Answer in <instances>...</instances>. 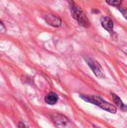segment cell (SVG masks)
Masks as SVG:
<instances>
[{"label":"cell","instance_id":"7a4b0ae2","mask_svg":"<svg viewBox=\"0 0 127 128\" xmlns=\"http://www.w3.org/2000/svg\"><path fill=\"white\" fill-rule=\"evenodd\" d=\"M70 10L71 14L73 17L82 26L84 27H88L90 26V22L85 15V12L82 10V9L75 3H73L70 5Z\"/></svg>","mask_w":127,"mask_h":128},{"label":"cell","instance_id":"8fae6325","mask_svg":"<svg viewBox=\"0 0 127 128\" xmlns=\"http://www.w3.org/2000/svg\"><path fill=\"white\" fill-rule=\"evenodd\" d=\"M121 49L122 50V51L127 56V45H124L123 46H121Z\"/></svg>","mask_w":127,"mask_h":128},{"label":"cell","instance_id":"30bf717a","mask_svg":"<svg viewBox=\"0 0 127 128\" xmlns=\"http://www.w3.org/2000/svg\"><path fill=\"white\" fill-rule=\"evenodd\" d=\"M120 11L121 12L122 15L127 20V8H120Z\"/></svg>","mask_w":127,"mask_h":128},{"label":"cell","instance_id":"ba28073f","mask_svg":"<svg viewBox=\"0 0 127 128\" xmlns=\"http://www.w3.org/2000/svg\"><path fill=\"white\" fill-rule=\"evenodd\" d=\"M112 94V98H113V100L115 104V105L117 106L118 108H119L121 111L126 112L127 111V106H126L124 102L121 100V99L116 94Z\"/></svg>","mask_w":127,"mask_h":128},{"label":"cell","instance_id":"7c38bea8","mask_svg":"<svg viewBox=\"0 0 127 128\" xmlns=\"http://www.w3.org/2000/svg\"><path fill=\"white\" fill-rule=\"evenodd\" d=\"M18 128H27L26 126L22 122H19L18 124Z\"/></svg>","mask_w":127,"mask_h":128},{"label":"cell","instance_id":"52a82bcc","mask_svg":"<svg viewBox=\"0 0 127 128\" xmlns=\"http://www.w3.org/2000/svg\"><path fill=\"white\" fill-rule=\"evenodd\" d=\"M58 96L57 94H55L54 92H50V93L47 94L46 96L45 97L46 103L49 105L55 104L58 102Z\"/></svg>","mask_w":127,"mask_h":128},{"label":"cell","instance_id":"5b68a950","mask_svg":"<svg viewBox=\"0 0 127 128\" xmlns=\"http://www.w3.org/2000/svg\"><path fill=\"white\" fill-rule=\"evenodd\" d=\"M44 19H45L46 22L49 26H52L54 27H59L61 25V19L58 16H57L52 14H46L45 15Z\"/></svg>","mask_w":127,"mask_h":128},{"label":"cell","instance_id":"277c9868","mask_svg":"<svg viewBox=\"0 0 127 128\" xmlns=\"http://www.w3.org/2000/svg\"><path fill=\"white\" fill-rule=\"evenodd\" d=\"M52 120L55 122V124L59 128H66L70 123L68 118H67L65 116H62L61 114L53 115L52 116Z\"/></svg>","mask_w":127,"mask_h":128},{"label":"cell","instance_id":"9c48e42d","mask_svg":"<svg viewBox=\"0 0 127 128\" xmlns=\"http://www.w3.org/2000/svg\"><path fill=\"white\" fill-rule=\"evenodd\" d=\"M106 3L109 4V5H112V6H119L121 3H122V1H120V0H107L106 1Z\"/></svg>","mask_w":127,"mask_h":128},{"label":"cell","instance_id":"6da1fadb","mask_svg":"<svg viewBox=\"0 0 127 128\" xmlns=\"http://www.w3.org/2000/svg\"><path fill=\"white\" fill-rule=\"evenodd\" d=\"M80 98L83 99L85 101L93 104L100 108H101L103 110H106L107 112H109L112 114H115L117 112V108L112 105V104L108 103L107 101L104 100L102 98L96 95H80Z\"/></svg>","mask_w":127,"mask_h":128},{"label":"cell","instance_id":"4fadbf2b","mask_svg":"<svg viewBox=\"0 0 127 128\" xmlns=\"http://www.w3.org/2000/svg\"><path fill=\"white\" fill-rule=\"evenodd\" d=\"M91 128H100L97 127L96 125H92V126H91Z\"/></svg>","mask_w":127,"mask_h":128},{"label":"cell","instance_id":"8992f818","mask_svg":"<svg viewBox=\"0 0 127 128\" xmlns=\"http://www.w3.org/2000/svg\"><path fill=\"white\" fill-rule=\"evenodd\" d=\"M102 26L109 33H112L114 30V22L109 16H103L101 19Z\"/></svg>","mask_w":127,"mask_h":128},{"label":"cell","instance_id":"3957f363","mask_svg":"<svg viewBox=\"0 0 127 128\" xmlns=\"http://www.w3.org/2000/svg\"><path fill=\"white\" fill-rule=\"evenodd\" d=\"M85 59L88 65L89 66V68H91V70L93 71V73L98 78L104 77V74H103V71L101 68V65L97 60L91 57H86L85 58Z\"/></svg>","mask_w":127,"mask_h":128}]
</instances>
